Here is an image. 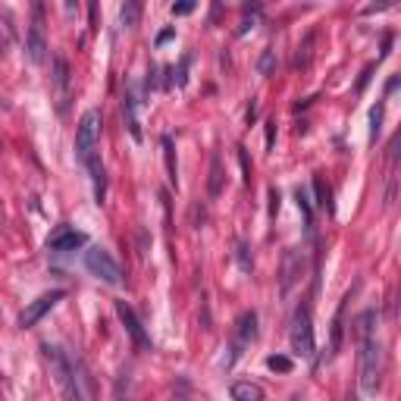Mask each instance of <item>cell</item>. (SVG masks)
Segmentation results:
<instances>
[{"label": "cell", "instance_id": "obj_3", "mask_svg": "<svg viewBox=\"0 0 401 401\" xmlns=\"http://www.w3.org/2000/svg\"><path fill=\"white\" fill-rule=\"evenodd\" d=\"M288 342L298 358H313L317 342H313V320H311V304L301 301L292 313V329H288Z\"/></svg>", "mask_w": 401, "mask_h": 401}, {"label": "cell", "instance_id": "obj_14", "mask_svg": "<svg viewBox=\"0 0 401 401\" xmlns=\"http://www.w3.org/2000/svg\"><path fill=\"white\" fill-rule=\"evenodd\" d=\"M73 360V376H75V395L78 401H94V376L88 370V364H85L78 355H69Z\"/></svg>", "mask_w": 401, "mask_h": 401}, {"label": "cell", "instance_id": "obj_34", "mask_svg": "<svg viewBox=\"0 0 401 401\" xmlns=\"http://www.w3.org/2000/svg\"><path fill=\"white\" fill-rule=\"evenodd\" d=\"M170 38H172V28H167V31H160V35H157V47H160V44H167V41H170Z\"/></svg>", "mask_w": 401, "mask_h": 401}, {"label": "cell", "instance_id": "obj_8", "mask_svg": "<svg viewBox=\"0 0 401 401\" xmlns=\"http://www.w3.org/2000/svg\"><path fill=\"white\" fill-rule=\"evenodd\" d=\"M116 317L123 320V326H125V333H129V339L132 345H135L138 351H154V342H151V335L145 333V326H141V320L135 317V311L129 308L125 301H116Z\"/></svg>", "mask_w": 401, "mask_h": 401}, {"label": "cell", "instance_id": "obj_35", "mask_svg": "<svg viewBox=\"0 0 401 401\" xmlns=\"http://www.w3.org/2000/svg\"><path fill=\"white\" fill-rule=\"evenodd\" d=\"M257 120V100H251V107H248V125Z\"/></svg>", "mask_w": 401, "mask_h": 401}, {"label": "cell", "instance_id": "obj_16", "mask_svg": "<svg viewBox=\"0 0 401 401\" xmlns=\"http://www.w3.org/2000/svg\"><path fill=\"white\" fill-rule=\"evenodd\" d=\"M85 170L91 172V185H94V201L104 204L107 198V176H104V163H100V157L94 154L88 163H85Z\"/></svg>", "mask_w": 401, "mask_h": 401}, {"label": "cell", "instance_id": "obj_15", "mask_svg": "<svg viewBox=\"0 0 401 401\" xmlns=\"http://www.w3.org/2000/svg\"><path fill=\"white\" fill-rule=\"evenodd\" d=\"M348 301H351V292L342 298L339 311H335V320H333V335H329V351H326V358H323V360H333L335 355H339V348H342V335H345V311H348Z\"/></svg>", "mask_w": 401, "mask_h": 401}, {"label": "cell", "instance_id": "obj_7", "mask_svg": "<svg viewBox=\"0 0 401 401\" xmlns=\"http://www.w3.org/2000/svg\"><path fill=\"white\" fill-rule=\"evenodd\" d=\"M63 298H66V292H63V288H53V292H44V295H38L35 301H31L28 308L19 313V326H22V329H31V326L38 323V320L44 317V313H51L53 308H57V304L63 301Z\"/></svg>", "mask_w": 401, "mask_h": 401}, {"label": "cell", "instance_id": "obj_17", "mask_svg": "<svg viewBox=\"0 0 401 401\" xmlns=\"http://www.w3.org/2000/svg\"><path fill=\"white\" fill-rule=\"evenodd\" d=\"M229 395H232V401H266L264 389L257 386V382H251V380H239V382H232Z\"/></svg>", "mask_w": 401, "mask_h": 401}, {"label": "cell", "instance_id": "obj_11", "mask_svg": "<svg viewBox=\"0 0 401 401\" xmlns=\"http://www.w3.org/2000/svg\"><path fill=\"white\" fill-rule=\"evenodd\" d=\"M301 273H304V251L292 248L286 257H282V298L295 288V282L301 279Z\"/></svg>", "mask_w": 401, "mask_h": 401}, {"label": "cell", "instance_id": "obj_10", "mask_svg": "<svg viewBox=\"0 0 401 401\" xmlns=\"http://www.w3.org/2000/svg\"><path fill=\"white\" fill-rule=\"evenodd\" d=\"M51 82H53V98H57V110H60V113H66V107H69V82H73V75H69V63L63 60V57H53Z\"/></svg>", "mask_w": 401, "mask_h": 401}, {"label": "cell", "instance_id": "obj_12", "mask_svg": "<svg viewBox=\"0 0 401 401\" xmlns=\"http://www.w3.org/2000/svg\"><path fill=\"white\" fill-rule=\"evenodd\" d=\"M85 232L69 229V226H57L51 235H47V251H75L85 245Z\"/></svg>", "mask_w": 401, "mask_h": 401}, {"label": "cell", "instance_id": "obj_13", "mask_svg": "<svg viewBox=\"0 0 401 401\" xmlns=\"http://www.w3.org/2000/svg\"><path fill=\"white\" fill-rule=\"evenodd\" d=\"M138 88L135 85H129L125 88V94H123V120H125V129H129V135L135 138V141H141L145 135H141V123H138Z\"/></svg>", "mask_w": 401, "mask_h": 401}, {"label": "cell", "instance_id": "obj_1", "mask_svg": "<svg viewBox=\"0 0 401 401\" xmlns=\"http://www.w3.org/2000/svg\"><path fill=\"white\" fill-rule=\"evenodd\" d=\"M358 373H360V389L364 395H376L382 380V348L376 339V311H364L358 317Z\"/></svg>", "mask_w": 401, "mask_h": 401}, {"label": "cell", "instance_id": "obj_33", "mask_svg": "<svg viewBox=\"0 0 401 401\" xmlns=\"http://www.w3.org/2000/svg\"><path fill=\"white\" fill-rule=\"evenodd\" d=\"M370 73H373V63H370V66L364 69V75L358 78V91H364V88H367V82H370Z\"/></svg>", "mask_w": 401, "mask_h": 401}, {"label": "cell", "instance_id": "obj_30", "mask_svg": "<svg viewBox=\"0 0 401 401\" xmlns=\"http://www.w3.org/2000/svg\"><path fill=\"white\" fill-rule=\"evenodd\" d=\"M188 13H194L192 0H185V4H172V16H188Z\"/></svg>", "mask_w": 401, "mask_h": 401}, {"label": "cell", "instance_id": "obj_4", "mask_svg": "<svg viewBox=\"0 0 401 401\" xmlns=\"http://www.w3.org/2000/svg\"><path fill=\"white\" fill-rule=\"evenodd\" d=\"M98 141H100V113L98 110H88V113H82L78 129H75V157L82 167L98 154Z\"/></svg>", "mask_w": 401, "mask_h": 401}, {"label": "cell", "instance_id": "obj_28", "mask_svg": "<svg viewBox=\"0 0 401 401\" xmlns=\"http://www.w3.org/2000/svg\"><path fill=\"white\" fill-rule=\"evenodd\" d=\"M273 66H276V51H266L264 57H261V66H257V69H261L264 75H270V73H273Z\"/></svg>", "mask_w": 401, "mask_h": 401}, {"label": "cell", "instance_id": "obj_2", "mask_svg": "<svg viewBox=\"0 0 401 401\" xmlns=\"http://www.w3.org/2000/svg\"><path fill=\"white\" fill-rule=\"evenodd\" d=\"M41 351H44V364H47V370H51L53 382H57L63 401H78V395H75V376H73V360H69V355L60 348V345H51V342H44Z\"/></svg>", "mask_w": 401, "mask_h": 401}, {"label": "cell", "instance_id": "obj_9", "mask_svg": "<svg viewBox=\"0 0 401 401\" xmlns=\"http://www.w3.org/2000/svg\"><path fill=\"white\" fill-rule=\"evenodd\" d=\"M26 53L35 66H41L47 60V38H44V19H41V6H35V19L28 26V35H26Z\"/></svg>", "mask_w": 401, "mask_h": 401}, {"label": "cell", "instance_id": "obj_5", "mask_svg": "<svg viewBox=\"0 0 401 401\" xmlns=\"http://www.w3.org/2000/svg\"><path fill=\"white\" fill-rule=\"evenodd\" d=\"M85 266H88L91 276H98L100 282H107V286H123V266L113 261V254H110L107 248L91 245L85 251Z\"/></svg>", "mask_w": 401, "mask_h": 401}, {"label": "cell", "instance_id": "obj_32", "mask_svg": "<svg viewBox=\"0 0 401 401\" xmlns=\"http://www.w3.org/2000/svg\"><path fill=\"white\" fill-rule=\"evenodd\" d=\"M273 141H276V123H266V151H273Z\"/></svg>", "mask_w": 401, "mask_h": 401}, {"label": "cell", "instance_id": "obj_31", "mask_svg": "<svg viewBox=\"0 0 401 401\" xmlns=\"http://www.w3.org/2000/svg\"><path fill=\"white\" fill-rule=\"evenodd\" d=\"M239 160H241V170H245V182H251V163H248L245 147H239Z\"/></svg>", "mask_w": 401, "mask_h": 401}, {"label": "cell", "instance_id": "obj_27", "mask_svg": "<svg viewBox=\"0 0 401 401\" xmlns=\"http://www.w3.org/2000/svg\"><path fill=\"white\" fill-rule=\"evenodd\" d=\"M313 188H317V207H329V188L323 185V179H313Z\"/></svg>", "mask_w": 401, "mask_h": 401}, {"label": "cell", "instance_id": "obj_22", "mask_svg": "<svg viewBox=\"0 0 401 401\" xmlns=\"http://www.w3.org/2000/svg\"><path fill=\"white\" fill-rule=\"evenodd\" d=\"M382 113H386V104H376L373 110H370V145H376V138L382 135Z\"/></svg>", "mask_w": 401, "mask_h": 401}, {"label": "cell", "instance_id": "obj_25", "mask_svg": "<svg viewBox=\"0 0 401 401\" xmlns=\"http://www.w3.org/2000/svg\"><path fill=\"white\" fill-rule=\"evenodd\" d=\"M266 367H270V370H276V373H288V370H292V358L270 355V358H266Z\"/></svg>", "mask_w": 401, "mask_h": 401}, {"label": "cell", "instance_id": "obj_18", "mask_svg": "<svg viewBox=\"0 0 401 401\" xmlns=\"http://www.w3.org/2000/svg\"><path fill=\"white\" fill-rule=\"evenodd\" d=\"M132 398V367H120L113 382V401H129Z\"/></svg>", "mask_w": 401, "mask_h": 401}, {"label": "cell", "instance_id": "obj_6", "mask_svg": "<svg viewBox=\"0 0 401 401\" xmlns=\"http://www.w3.org/2000/svg\"><path fill=\"white\" fill-rule=\"evenodd\" d=\"M257 339V313L245 311L239 320H235V339L229 345V358H226V367H232L235 360L241 358V348H248L251 342Z\"/></svg>", "mask_w": 401, "mask_h": 401}, {"label": "cell", "instance_id": "obj_26", "mask_svg": "<svg viewBox=\"0 0 401 401\" xmlns=\"http://www.w3.org/2000/svg\"><path fill=\"white\" fill-rule=\"evenodd\" d=\"M311 44H313V35L304 38V44L298 47V57H295V66H304V63L311 60Z\"/></svg>", "mask_w": 401, "mask_h": 401}, {"label": "cell", "instance_id": "obj_29", "mask_svg": "<svg viewBox=\"0 0 401 401\" xmlns=\"http://www.w3.org/2000/svg\"><path fill=\"white\" fill-rule=\"evenodd\" d=\"M239 264H241V270H251V257H248V245L245 241H239Z\"/></svg>", "mask_w": 401, "mask_h": 401}, {"label": "cell", "instance_id": "obj_21", "mask_svg": "<svg viewBox=\"0 0 401 401\" xmlns=\"http://www.w3.org/2000/svg\"><path fill=\"white\" fill-rule=\"evenodd\" d=\"M160 145H163V160H167V179H170V185H176L179 179H176V157H172V138L163 135Z\"/></svg>", "mask_w": 401, "mask_h": 401}, {"label": "cell", "instance_id": "obj_20", "mask_svg": "<svg viewBox=\"0 0 401 401\" xmlns=\"http://www.w3.org/2000/svg\"><path fill=\"white\" fill-rule=\"evenodd\" d=\"M141 19V4L138 0H125V4L120 6V26L123 28H135Z\"/></svg>", "mask_w": 401, "mask_h": 401}, {"label": "cell", "instance_id": "obj_24", "mask_svg": "<svg viewBox=\"0 0 401 401\" xmlns=\"http://www.w3.org/2000/svg\"><path fill=\"white\" fill-rule=\"evenodd\" d=\"M295 198H298V207L304 210V223H308V232H311V223H313V204H311V192H308V188H298V192H295Z\"/></svg>", "mask_w": 401, "mask_h": 401}, {"label": "cell", "instance_id": "obj_19", "mask_svg": "<svg viewBox=\"0 0 401 401\" xmlns=\"http://www.w3.org/2000/svg\"><path fill=\"white\" fill-rule=\"evenodd\" d=\"M219 192H223V160H219V154H214V160H210L207 194H210V198H219Z\"/></svg>", "mask_w": 401, "mask_h": 401}, {"label": "cell", "instance_id": "obj_23", "mask_svg": "<svg viewBox=\"0 0 401 401\" xmlns=\"http://www.w3.org/2000/svg\"><path fill=\"white\" fill-rule=\"evenodd\" d=\"M188 66H192V53H185V57L179 60V66H172V69H170V73H172L170 85H179V88H182V85L188 82Z\"/></svg>", "mask_w": 401, "mask_h": 401}]
</instances>
